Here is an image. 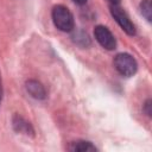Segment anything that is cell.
Segmentation results:
<instances>
[{
	"label": "cell",
	"mask_w": 152,
	"mask_h": 152,
	"mask_svg": "<svg viewBox=\"0 0 152 152\" xmlns=\"http://www.w3.org/2000/svg\"><path fill=\"white\" fill-rule=\"evenodd\" d=\"M2 101V80H1V75H0V104Z\"/></svg>",
	"instance_id": "12"
},
{
	"label": "cell",
	"mask_w": 152,
	"mask_h": 152,
	"mask_svg": "<svg viewBox=\"0 0 152 152\" xmlns=\"http://www.w3.org/2000/svg\"><path fill=\"white\" fill-rule=\"evenodd\" d=\"M109 1L112 2V5H119L121 0H109Z\"/></svg>",
	"instance_id": "13"
},
{
	"label": "cell",
	"mask_w": 152,
	"mask_h": 152,
	"mask_svg": "<svg viewBox=\"0 0 152 152\" xmlns=\"http://www.w3.org/2000/svg\"><path fill=\"white\" fill-rule=\"evenodd\" d=\"M72 40L81 48H87L90 45V38L84 31H76L72 34Z\"/></svg>",
	"instance_id": "8"
},
{
	"label": "cell",
	"mask_w": 152,
	"mask_h": 152,
	"mask_svg": "<svg viewBox=\"0 0 152 152\" xmlns=\"http://www.w3.org/2000/svg\"><path fill=\"white\" fill-rule=\"evenodd\" d=\"M12 127L17 133L25 134L27 137H34V129L32 125L19 114H14L12 116Z\"/></svg>",
	"instance_id": "5"
},
{
	"label": "cell",
	"mask_w": 152,
	"mask_h": 152,
	"mask_svg": "<svg viewBox=\"0 0 152 152\" xmlns=\"http://www.w3.org/2000/svg\"><path fill=\"white\" fill-rule=\"evenodd\" d=\"M52 21L55 26L62 32H71L75 27L74 15L68 7L64 5H56L51 12Z\"/></svg>",
	"instance_id": "1"
},
{
	"label": "cell",
	"mask_w": 152,
	"mask_h": 152,
	"mask_svg": "<svg viewBox=\"0 0 152 152\" xmlns=\"http://www.w3.org/2000/svg\"><path fill=\"white\" fill-rule=\"evenodd\" d=\"M94 37L96 42L106 50H114L116 48V40L110 30L103 25H97L94 28Z\"/></svg>",
	"instance_id": "4"
},
{
	"label": "cell",
	"mask_w": 152,
	"mask_h": 152,
	"mask_svg": "<svg viewBox=\"0 0 152 152\" xmlns=\"http://www.w3.org/2000/svg\"><path fill=\"white\" fill-rule=\"evenodd\" d=\"M68 150L69 151H74V152H89V151H96L97 148L90 141H87V140H76V141L70 142Z\"/></svg>",
	"instance_id": "7"
},
{
	"label": "cell",
	"mask_w": 152,
	"mask_h": 152,
	"mask_svg": "<svg viewBox=\"0 0 152 152\" xmlns=\"http://www.w3.org/2000/svg\"><path fill=\"white\" fill-rule=\"evenodd\" d=\"M140 12L142 14V17L151 23L152 20V1L151 0H142L140 4Z\"/></svg>",
	"instance_id": "9"
},
{
	"label": "cell",
	"mask_w": 152,
	"mask_h": 152,
	"mask_svg": "<svg viewBox=\"0 0 152 152\" xmlns=\"http://www.w3.org/2000/svg\"><path fill=\"white\" fill-rule=\"evenodd\" d=\"M110 14L112 17L115 19V21L119 24V26L128 34V36H134L137 30H135V25L132 23V20L129 19L128 14L121 8L119 7V5H110Z\"/></svg>",
	"instance_id": "3"
},
{
	"label": "cell",
	"mask_w": 152,
	"mask_h": 152,
	"mask_svg": "<svg viewBox=\"0 0 152 152\" xmlns=\"http://www.w3.org/2000/svg\"><path fill=\"white\" fill-rule=\"evenodd\" d=\"M72 1H74L76 5H80V6H82V5H86L88 0H72Z\"/></svg>",
	"instance_id": "11"
},
{
	"label": "cell",
	"mask_w": 152,
	"mask_h": 152,
	"mask_svg": "<svg viewBox=\"0 0 152 152\" xmlns=\"http://www.w3.org/2000/svg\"><path fill=\"white\" fill-rule=\"evenodd\" d=\"M142 112H144L148 118H151L152 112H151V100H150V99H147V100L145 101V103H144V106H142Z\"/></svg>",
	"instance_id": "10"
},
{
	"label": "cell",
	"mask_w": 152,
	"mask_h": 152,
	"mask_svg": "<svg viewBox=\"0 0 152 152\" xmlns=\"http://www.w3.org/2000/svg\"><path fill=\"white\" fill-rule=\"evenodd\" d=\"M25 88L27 93L36 100H44L46 97V90L44 86L37 80H27L25 83Z\"/></svg>",
	"instance_id": "6"
},
{
	"label": "cell",
	"mask_w": 152,
	"mask_h": 152,
	"mask_svg": "<svg viewBox=\"0 0 152 152\" xmlns=\"http://www.w3.org/2000/svg\"><path fill=\"white\" fill-rule=\"evenodd\" d=\"M113 63H114V66H115L116 71L121 76H125V77L133 76L138 70L137 61L134 59L133 56H131L129 53H126V52L118 53L114 57Z\"/></svg>",
	"instance_id": "2"
}]
</instances>
